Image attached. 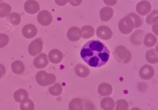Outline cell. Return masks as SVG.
Instances as JSON below:
<instances>
[{"instance_id": "6da1fadb", "label": "cell", "mask_w": 158, "mask_h": 110, "mask_svg": "<svg viewBox=\"0 0 158 110\" xmlns=\"http://www.w3.org/2000/svg\"><path fill=\"white\" fill-rule=\"evenodd\" d=\"M80 55L83 61L89 66L98 67L107 63L110 57V51L101 42L92 40L83 46Z\"/></svg>"}, {"instance_id": "7a4b0ae2", "label": "cell", "mask_w": 158, "mask_h": 110, "mask_svg": "<svg viewBox=\"0 0 158 110\" xmlns=\"http://www.w3.org/2000/svg\"><path fill=\"white\" fill-rule=\"evenodd\" d=\"M36 80L40 86L47 87L54 83L56 80V76L52 74H48L45 71H40L37 73Z\"/></svg>"}, {"instance_id": "3957f363", "label": "cell", "mask_w": 158, "mask_h": 110, "mask_svg": "<svg viewBox=\"0 0 158 110\" xmlns=\"http://www.w3.org/2000/svg\"><path fill=\"white\" fill-rule=\"evenodd\" d=\"M115 59L119 63H127L132 58V54L125 46L120 45L114 50Z\"/></svg>"}, {"instance_id": "277c9868", "label": "cell", "mask_w": 158, "mask_h": 110, "mask_svg": "<svg viewBox=\"0 0 158 110\" xmlns=\"http://www.w3.org/2000/svg\"><path fill=\"white\" fill-rule=\"evenodd\" d=\"M118 26L121 33L128 34L131 33L134 29V22L129 17H125L119 21Z\"/></svg>"}, {"instance_id": "5b68a950", "label": "cell", "mask_w": 158, "mask_h": 110, "mask_svg": "<svg viewBox=\"0 0 158 110\" xmlns=\"http://www.w3.org/2000/svg\"><path fill=\"white\" fill-rule=\"evenodd\" d=\"M43 42L41 38H38L30 43L28 46V52L32 56H35L43 50Z\"/></svg>"}, {"instance_id": "8992f818", "label": "cell", "mask_w": 158, "mask_h": 110, "mask_svg": "<svg viewBox=\"0 0 158 110\" xmlns=\"http://www.w3.org/2000/svg\"><path fill=\"white\" fill-rule=\"evenodd\" d=\"M37 20L41 26H48L52 22V16L48 10H42L38 14Z\"/></svg>"}, {"instance_id": "52a82bcc", "label": "cell", "mask_w": 158, "mask_h": 110, "mask_svg": "<svg viewBox=\"0 0 158 110\" xmlns=\"http://www.w3.org/2000/svg\"><path fill=\"white\" fill-rule=\"evenodd\" d=\"M97 36L98 38L102 39H110L112 36V31L109 27L106 26H101L98 27L97 29Z\"/></svg>"}, {"instance_id": "ba28073f", "label": "cell", "mask_w": 158, "mask_h": 110, "mask_svg": "<svg viewBox=\"0 0 158 110\" xmlns=\"http://www.w3.org/2000/svg\"><path fill=\"white\" fill-rule=\"evenodd\" d=\"M139 74L142 79H149L154 75V69L149 65H144L139 69Z\"/></svg>"}, {"instance_id": "9c48e42d", "label": "cell", "mask_w": 158, "mask_h": 110, "mask_svg": "<svg viewBox=\"0 0 158 110\" xmlns=\"http://www.w3.org/2000/svg\"><path fill=\"white\" fill-rule=\"evenodd\" d=\"M23 35L27 39L34 38L37 34L38 30L35 26L33 24H28L24 26L22 30Z\"/></svg>"}, {"instance_id": "30bf717a", "label": "cell", "mask_w": 158, "mask_h": 110, "mask_svg": "<svg viewBox=\"0 0 158 110\" xmlns=\"http://www.w3.org/2000/svg\"><path fill=\"white\" fill-rule=\"evenodd\" d=\"M24 8L27 13L34 14L39 11L40 6L38 2L35 0H27L25 3Z\"/></svg>"}, {"instance_id": "8fae6325", "label": "cell", "mask_w": 158, "mask_h": 110, "mask_svg": "<svg viewBox=\"0 0 158 110\" xmlns=\"http://www.w3.org/2000/svg\"><path fill=\"white\" fill-rule=\"evenodd\" d=\"M152 9V6L149 2L142 1L139 2L136 6L137 12L141 15H146L148 14Z\"/></svg>"}, {"instance_id": "7c38bea8", "label": "cell", "mask_w": 158, "mask_h": 110, "mask_svg": "<svg viewBox=\"0 0 158 110\" xmlns=\"http://www.w3.org/2000/svg\"><path fill=\"white\" fill-rule=\"evenodd\" d=\"M48 60L46 54H40L34 59L33 64L35 67L37 68H43L48 64Z\"/></svg>"}, {"instance_id": "4fadbf2b", "label": "cell", "mask_w": 158, "mask_h": 110, "mask_svg": "<svg viewBox=\"0 0 158 110\" xmlns=\"http://www.w3.org/2000/svg\"><path fill=\"white\" fill-rule=\"evenodd\" d=\"M81 30L76 26L71 27L68 29L67 32V38L72 42L79 40L81 37Z\"/></svg>"}, {"instance_id": "5bb4252c", "label": "cell", "mask_w": 158, "mask_h": 110, "mask_svg": "<svg viewBox=\"0 0 158 110\" xmlns=\"http://www.w3.org/2000/svg\"><path fill=\"white\" fill-rule=\"evenodd\" d=\"M48 57L52 63L58 64L60 63L63 59V54L60 50L53 49L49 53Z\"/></svg>"}, {"instance_id": "9a60e30c", "label": "cell", "mask_w": 158, "mask_h": 110, "mask_svg": "<svg viewBox=\"0 0 158 110\" xmlns=\"http://www.w3.org/2000/svg\"><path fill=\"white\" fill-rule=\"evenodd\" d=\"M144 31L142 30L138 29L135 31L130 37V41L135 45H139L142 43Z\"/></svg>"}, {"instance_id": "2e32d148", "label": "cell", "mask_w": 158, "mask_h": 110, "mask_svg": "<svg viewBox=\"0 0 158 110\" xmlns=\"http://www.w3.org/2000/svg\"><path fill=\"white\" fill-rule=\"evenodd\" d=\"M75 73L79 77L86 78L89 75L90 70L85 66L82 64H78L74 68Z\"/></svg>"}, {"instance_id": "e0dca14e", "label": "cell", "mask_w": 158, "mask_h": 110, "mask_svg": "<svg viewBox=\"0 0 158 110\" xmlns=\"http://www.w3.org/2000/svg\"><path fill=\"white\" fill-rule=\"evenodd\" d=\"M113 88L109 83L103 82L100 84L98 88V92L102 96H109L111 94Z\"/></svg>"}, {"instance_id": "ac0fdd59", "label": "cell", "mask_w": 158, "mask_h": 110, "mask_svg": "<svg viewBox=\"0 0 158 110\" xmlns=\"http://www.w3.org/2000/svg\"><path fill=\"white\" fill-rule=\"evenodd\" d=\"M114 10L110 7H104L100 11L101 19L103 21L110 20L113 16Z\"/></svg>"}, {"instance_id": "d6986e66", "label": "cell", "mask_w": 158, "mask_h": 110, "mask_svg": "<svg viewBox=\"0 0 158 110\" xmlns=\"http://www.w3.org/2000/svg\"><path fill=\"white\" fill-rule=\"evenodd\" d=\"M28 93L24 89H19L14 93V98L16 101L23 102L28 99Z\"/></svg>"}, {"instance_id": "ffe728a7", "label": "cell", "mask_w": 158, "mask_h": 110, "mask_svg": "<svg viewBox=\"0 0 158 110\" xmlns=\"http://www.w3.org/2000/svg\"><path fill=\"white\" fill-rule=\"evenodd\" d=\"M115 106L114 100L111 98H103L101 101V106L104 110H113Z\"/></svg>"}, {"instance_id": "44dd1931", "label": "cell", "mask_w": 158, "mask_h": 110, "mask_svg": "<svg viewBox=\"0 0 158 110\" xmlns=\"http://www.w3.org/2000/svg\"><path fill=\"white\" fill-rule=\"evenodd\" d=\"M69 110H83V100L80 98H74L69 104Z\"/></svg>"}, {"instance_id": "7402d4cb", "label": "cell", "mask_w": 158, "mask_h": 110, "mask_svg": "<svg viewBox=\"0 0 158 110\" xmlns=\"http://www.w3.org/2000/svg\"><path fill=\"white\" fill-rule=\"evenodd\" d=\"M81 34L84 39H89L92 38L94 35L95 30L94 28L90 26H84L81 28Z\"/></svg>"}, {"instance_id": "603a6c76", "label": "cell", "mask_w": 158, "mask_h": 110, "mask_svg": "<svg viewBox=\"0 0 158 110\" xmlns=\"http://www.w3.org/2000/svg\"><path fill=\"white\" fill-rule=\"evenodd\" d=\"M11 69L15 74L20 75L24 71V64L22 61L19 60L15 61L12 63Z\"/></svg>"}, {"instance_id": "cb8c5ba5", "label": "cell", "mask_w": 158, "mask_h": 110, "mask_svg": "<svg viewBox=\"0 0 158 110\" xmlns=\"http://www.w3.org/2000/svg\"><path fill=\"white\" fill-rule=\"evenodd\" d=\"M157 38L151 33H148L145 35L144 39V44L148 47H152L157 42Z\"/></svg>"}, {"instance_id": "d4e9b609", "label": "cell", "mask_w": 158, "mask_h": 110, "mask_svg": "<svg viewBox=\"0 0 158 110\" xmlns=\"http://www.w3.org/2000/svg\"><path fill=\"white\" fill-rule=\"evenodd\" d=\"M146 58L148 63L155 64L158 63V56L154 49L149 50L146 53Z\"/></svg>"}, {"instance_id": "484cf974", "label": "cell", "mask_w": 158, "mask_h": 110, "mask_svg": "<svg viewBox=\"0 0 158 110\" xmlns=\"http://www.w3.org/2000/svg\"><path fill=\"white\" fill-rule=\"evenodd\" d=\"M11 11V6L7 3L2 2L0 3V18L5 17L10 14Z\"/></svg>"}, {"instance_id": "4316f807", "label": "cell", "mask_w": 158, "mask_h": 110, "mask_svg": "<svg viewBox=\"0 0 158 110\" xmlns=\"http://www.w3.org/2000/svg\"><path fill=\"white\" fill-rule=\"evenodd\" d=\"M63 91V88L60 83H55L52 87L49 88V92L52 96H57L61 94Z\"/></svg>"}, {"instance_id": "83f0119b", "label": "cell", "mask_w": 158, "mask_h": 110, "mask_svg": "<svg viewBox=\"0 0 158 110\" xmlns=\"http://www.w3.org/2000/svg\"><path fill=\"white\" fill-rule=\"evenodd\" d=\"M8 18L14 26H17L21 23V15L18 13H12L9 14H8Z\"/></svg>"}, {"instance_id": "f1b7e54d", "label": "cell", "mask_w": 158, "mask_h": 110, "mask_svg": "<svg viewBox=\"0 0 158 110\" xmlns=\"http://www.w3.org/2000/svg\"><path fill=\"white\" fill-rule=\"evenodd\" d=\"M127 16L129 17L133 20L134 22V28H137L142 26V20L140 19L139 16L138 15L134 13H130L127 15Z\"/></svg>"}, {"instance_id": "f546056e", "label": "cell", "mask_w": 158, "mask_h": 110, "mask_svg": "<svg viewBox=\"0 0 158 110\" xmlns=\"http://www.w3.org/2000/svg\"><path fill=\"white\" fill-rule=\"evenodd\" d=\"M20 108L21 110H34L35 104L32 100L28 99L24 101L21 102Z\"/></svg>"}, {"instance_id": "4dcf8cb0", "label": "cell", "mask_w": 158, "mask_h": 110, "mask_svg": "<svg viewBox=\"0 0 158 110\" xmlns=\"http://www.w3.org/2000/svg\"><path fill=\"white\" fill-rule=\"evenodd\" d=\"M158 12L156 10H153L146 18V22L149 25H152L158 22Z\"/></svg>"}, {"instance_id": "1f68e13d", "label": "cell", "mask_w": 158, "mask_h": 110, "mask_svg": "<svg viewBox=\"0 0 158 110\" xmlns=\"http://www.w3.org/2000/svg\"><path fill=\"white\" fill-rule=\"evenodd\" d=\"M115 110H128L129 108L128 102L126 100H119L116 102Z\"/></svg>"}, {"instance_id": "d6a6232c", "label": "cell", "mask_w": 158, "mask_h": 110, "mask_svg": "<svg viewBox=\"0 0 158 110\" xmlns=\"http://www.w3.org/2000/svg\"><path fill=\"white\" fill-rule=\"evenodd\" d=\"M9 42V36L3 33H0V48H4Z\"/></svg>"}, {"instance_id": "836d02e7", "label": "cell", "mask_w": 158, "mask_h": 110, "mask_svg": "<svg viewBox=\"0 0 158 110\" xmlns=\"http://www.w3.org/2000/svg\"><path fill=\"white\" fill-rule=\"evenodd\" d=\"M95 107L92 102L89 100H83V110H95Z\"/></svg>"}, {"instance_id": "e575fe53", "label": "cell", "mask_w": 158, "mask_h": 110, "mask_svg": "<svg viewBox=\"0 0 158 110\" xmlns=\"http://www.w3.org/2000/svg\"><path fill=\"white\" fill-rule=\"evenodd\" d=\"M68 2L73 6H77L81 4L82 0H68Z\"/></svg>"}, {"instance_id": "d590c367", "label": "cell", "mask_w": 158, "mask_h": 110, "mask_svg": "<svg viewBox=\"0 0 158 110\" xmlns=\"http://www.w3.org/2000/svg\"><path fill=\"white\" fill-rule=\"evenodd\" d=\"M56 4L60 6H64L67 4L68 0H55Z\"/></svg>"}, {"instance_id": "8d00e7d4", "label": "cell", "mask_w": 158, "mask_h": 110, "mask_svg": "<svg viewBox=\"0 0 158 110\" xmlns=\"http://www.w3.org/2000/svg\"><path fill=\"white\" fill-rule=\"evenodd\" d=\"M103 2L107 5L112 6L117 3V0H103Z\"/></svg>"}, {"instance_id": "74e56055", "label": "cell", "mask_w": 158, "mask_h": 110, "mask_svg": "<svg viewBox=\"0 0 158 110\" xmlns=\"http://www.w3.org/2000/svg\"><path fill=\"white\" fill-rule=\"evenodd\" d=\"M6 69L2 64L0 63V79L5 75Z\"/></svg>"}, {"instance_id": "f35d334b", "label": "cell", "mask_w": 158, "mask_h": 110, "mask_svg": "<svg viewBox=\"0 0 158 110\" xmlns=\"http://www.w3.org/2000/svg\"><path fill=\"white\" fill-rule=\"evenodd\" d=\"M152 31L156 35H158V22H156L153 24Z\"/></svg>"}, {"instance_id": "ab89813d", "label": "cell", "mask_w": 158, "mask_h": 110, "mask_svg": "<svg viewBox=\"0 0 158 110\" xmlns=\"http://www.w3.org/2000/svg\"><path fill=\"white\" fill-rule=\"evenodd\" d=\"M130 110H141L139 108H137V107H134V108H132Z\"/></svg>"}, {"instance_id": "60d3db41", "label": "cell", "mask_w": 158, "mask_h": 110, "mask_svg": "<svg viewBox=\"0 0 158 110\" xmlns=\"http://www.w3.org/2000/svg\"><path fill=\"white\" fill-rule=\"evenodd\" d=\"M2 0H0V2H1V1H2Z\"/></svg>"}]
</instances>
